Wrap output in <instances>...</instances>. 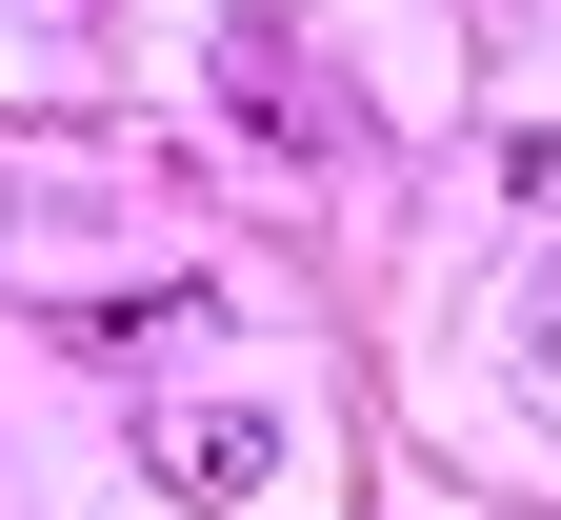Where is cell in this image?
Segmentation results:
<instances>
[{"mask_svg":"<svg viewBox=\"0 0 561 520\" xmlns=\"http://www.w3.org/2000/svg\"><path fill=\"white\" fill-rule=\"evenodd\" d=\"M221 120L241 140H280V161H341V81H321V41H280V21H221Z\"/></svg>","mask_w":561,"mask_h":520,"instance_id":"6da1fadb","label":"cell"},{"mask_svg":"<svg viewBox=\"0 0 561 520\" xmlns=\"http://www.w3.org/2000/svg\"><path fill=\"white\" fill-rule=\"evenodd\" d=\"M140 481L161 500H261L280 481V420L261 401H140Z\"/></svg>","mask_w":561,"mask_h":520,"instance_id":"7a4b0ae2","label":"cell"},{"mask_svg":"<svg viewBox=\"0 0 561 520\" xmlns=\"http://www.w3.org/2000/svg\"><path fill=\"white\" fill-rule=\"evenodd\" d=\"M502 181H522V200H541V220H561V120H541V140H522V161H502Z\"/></svg>","mask_w":561,"mask_h":520,"instance_id":"3957f363","label":"cell"},{"mask_svg":"<svg viewBox=\"0 0 561 520\" xmlns=\"http://www.w3.org/2000/svg\"><path fill=\"white\" fill-rule=\"evenodd\" d=\"M541 381H561V280H541Z\"/></svg>","mask_w":561,"mask_h":520,"instance_id":"277c9868","label":"cell"}]
</instances>
